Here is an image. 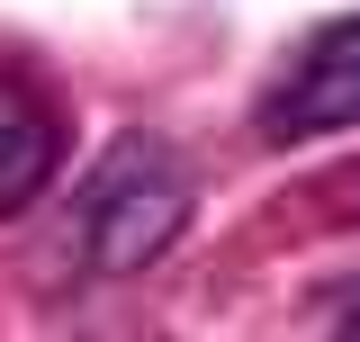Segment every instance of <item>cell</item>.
<instances>
[{"label":"cell","mask_w":360,"mask_h":342,"mask_svg":"<svg viewBox=\"0 0 360 342\" xmlns=\"http://www.w3.org/2000/svg\"><path fill=\"white\" fill-rule=\"evenodd\" d=\"M198 208V180L162 135H117L108 163H90L82 198H72V253L99 270V279H127L144 261L172 253V234Z\"/></svg>","instance_id":"1"},{"label":"cell","mask_w":360,"mask_h":342,"mask_svg":"<svg viewBox=\"0 0 360 342\" xmlns=\"http://www.w3.org/2000/svg\"><path fill=\"white\" fill-rule=\"evenodd\" d=\"M252 127H262L270 144H315V135L360 127V9L307 27V37L279 54V72H270Z\"/></svg>","instance_id":"2"},{"label":"cell","mask_w":360,"mask_h":342,"mask_svg":"<svg viewBox=\"0 0 360 342\" xmlns=\"http://www.w3.org/2000/svg\"><path fill=\"white\" fill-rule=\"evenodd\" d=\"M63 171V118L18 63H0V216L37 208Z\"/></svg>","instance_id":"3"},{"label":"cell","mask_w":360,"mask_h":342,"mask_svg":"<svg viewBox=\"0 0 360 342\" xmlns=\"http://www.w3.org/2000/svg\"><path fill=\"white\" fill-rule=\"evenodd\" d=\"M315 324H324V334H360V270L333 279V289L315 298Z\"/></svg>","instance_id":"4"}]
</instances>
